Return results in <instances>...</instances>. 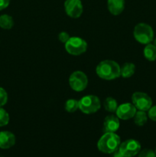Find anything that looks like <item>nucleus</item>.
Segmentation results:
<instances>
[{"instance_id": "obj_4", "label": "nucleus", "mask_w": 156, "mask_h": 157, "mask_svg": "<svg viewBox=\"0 0 156 157\" xmlns=\"http://www.w3.org/2000/svg\"><path fill=\"white\" fill-rule=\"evenodd\" d=\"M100 107V100L96 95H86L79 101V110L85 114L96 113Z\"/></svg>"}, {"instance_id": "obj_23", "label": "nucleus", "mask_w": 156, "mask_h": 157, "mask_svg": "<svg viewBox=\"0 0 156 157\" xmlns=\"http://www.w3.org/2000/svg\"><path fill=\"white\" fill-rule=\"evenodd\" d=\"M148 117L150 120L156 122V105L151 106V108L148 110Z\"/></svg>"}, {"instance_id": "obj_9", "label": "nucleus", "mask_w": 156, "mask_h": 157, "mask_svg": "<svg viewBox=\"0 0 156 157\" xmlns=\"http://www.w3.org/2000/svg\"><path fill=\"white\" fill-rule=\"evenodd\" d=\"M64 9L67 15L70 18H78L82 15L84 8L80 0H66Z\"/></svg>"}, {"instance_id": "obj_28", "label": "nucleus", "mask_w": 156, "mask_h": 157, "mask_svg": "<svg viewBox=\"0 0 156 157\" xmlns=\"http://www.w3.org/2000/svg\"><path fill=\"white\" fill-rule=\"evenodd\" d=\"M154 152H155V154H156V148H155V150H154Z\"/></svg>"}, {"instance_id": "obj_7", "label": "nucleus", "mask_w": 156, "mask_h": 157, "mask_svg": "<svg viewBox=\"0 0 156 157\" xmlns=\"http://www.w3.org/2000/svg\"><path fill=\"white\" fill-rule=\"evenodd\" d=\"M132 103L139 110L148 111L152 106V100L149 95L143 92H135L132 95Z\"/></svg>"}, {"instance_id": "obj_17", "label": "nucleus", "mask_w": 156, "mask_h": 157, "mask_svg": "<svg viewBox=\"0 0 156 157\" xmlns=\"http://www.w3.org/2000/svg\"><path fill=\"white\" fill-rule=\"evenodd\" d=\"M133 118H134V122L136 125L139 126V127H142L147 123L148 117L145 111L138 110V111H136Z\"/></svg>"}, {"instance_id": "obj_14", "label": "nucleus", "mask_w": 156, "mask_h": 157, "mask_svg": "<svg viewBox=\"0 0 156 157\" xmlns=\"http://www.w3.org/2000/svg\"><path fill=\"white\" fill-rule=\"evenodd\" d=\"M136 71V66L130 62L125 63L121 67V76L123 78H129L132 76Z\"/></svg>"}, {"instance_id": "obj_1", "label": "nucleus", "mask_w": 156, "mask_h": 157, "mask_svg": "<svg viewBox=\"0 0 156 157\" xmlns=\"http://www.w3.org/2000/svg\"><path fill=\"white\" fill-rule=\"evenodd\" d=\"M96 72L101 79L112 81L121 76V67L113 60H104L96 66Z\"/></svg>"}, {"instance_id": "obj_21", "label": "nucleus", "mask_w": 156, "mask_h": 157, "mask_svg": "<svg viewBox=\"0 0 156 157\" xmlns=\"http://www.w3.org/2000/svg\"><path fill=\"white\" fill-rule=\"evenodd\" d=\"M138 157H156L155 152L150 149H145L140 150L138 154Z\"/></svg>"}, {"instance_id": "obj_13", "label": "nucleus", "mask_w": 156, "mask_h": 157, "mask_svg": "<svg viewBox=\"0 0 156 157\" xmlns=\"http://www.w3.org/2000/svg\"><path fill=\"white\" fill-rule=\"evenodd\" d=\"M107 8L112 15H120L125 9V0H107Z\"/></svg>"}, {"instance_id": "obj_6", "label": "nucleus", "mask_w": 156, "mask_h": 157, "mask_svg": "<svg viewBox=\"0 0 156 157\" xmlns=\"http://www.w3.org/2000/svg\"><path fill=\"white\" fill-rule=\"evenodd\" d=\"M69 84L72 90L76 92H81L87 87L88 78L84 72L76 71L70 75L69 78Z\"/></svg>"}, {"instance_id": "obj_27", "label": "nucleus", "mask_w": 156, "mask_h": 157, "mask_svg": "<svg viewBox=\"0 0 156 157\" xmlns=\"http://www.w3.org/2000/svg\"><path fill=\"white\" fill-rule=\"evenodd\" d=\"M154 45L156 46V38H155V39H154Z\"/></svg>"}, {"instance_id": "obj_12", "label": "nucleus", "mask_w": 156, "mask_h": 157, "mask_svg": "<svg viewBox=\"0 0 156 157\" xmlns=\"http://www.w3.org/2000/svg\"><path fill=\"white\" fill-rule=\"evenodd\" d=\"M16 138L14 133L10 131L0 132V148L7 150L15 144Z\"/></svg>"}, {"instance_id": "obj_24", "label": "nucleus", "mask_w": 156, "mask_h": 157, "mask_svg": "<svg viewBox=\"0 0 156 157\" xmlns=\"http://www.w3.org/2000/svg\"><path fill=\"white\" fill-rule=\"evenodd\" d=\"M70 35L66 32H62L61 33H59V35H58V39H59V41H61L62 43H64V44L70 39Z\"/></svg>"}, {"instance_id": "obj_18", "label": "nucleus", "mask_w": 156, "mask_h": 157, "mask_svg": "<svg viewBox=\"0 0 156 157\" xmlns=\"http://www.w3.org/2000/svg\"><path fill=\"white\" fill-rule=\"evenodd\" d=\"M103 107L106 111L110 112V113H116L118 107L117 101L112 97H108L106 98L103 102Z\"/></svg>"}, {"instance_id": "obj_26", "label": "nucleus", "mask_w": 156, "mask_h": 157, "mask_svg": "<svg viewBox=\"0 0 156 157\" xmlns=\"http://www.w3.org/2000/svg\"><path fill=\"white\" fill-rule=\"evenodd\" d=\"M113 154V157H124L123 155L120 153V151L119 150V149H118L116 151H115Z\"/></svg>"}, {"instance_id": "obj_10", "label": "nucleus", "mask_w": 156, "mask_h": 157, "mask_svg": "<svg viewBox=\"0 0 156 157\" xmlns=\"http://www.w3.org/2000/svg\"><path fill=\"white\" fill-rule=\"evenodd\" d=\"M137 109L136 108L132 103H124L118 106L116 111V115L119 120L127 121L134 117Z\"/></svg>"}, {"instance_id": "obj_8", "label": "nucleus", "mask_w": 156, "mask_h": 157, "mask_svg": "<svg viewBox=\"0 0 156 157\" xmlns=\"http://www.w3.org/2000/svg\"><path fill=\"white\" fill-rule=\"evenodd\" d=\"M119 150L124 157H133L140 152L141 144L136 140L128 139L121 143Z\"/></svg>"}, {"instance_id": "obj_19", "label": "nucleus", "mask_w": 156, "mask_h": 157, "mask_svg": "<svg viewBox=\"0 0 156 157\" xmlns=\"http://www.w3.org/2000/svg\"><path fill=\"white\" fill-rule=\"evenodd\" d=\"M79 109V101L69 99L65 103V110L69 113H73Z\"/></svg>"}, {"instance_id": "obj_5", "label": "nucleus", "mask_w": 156, "mask_h": 157, "mask_svg": "<svg viewBox=\"0 0 156 157\" xmlns=\"http://www.w3.org/2000/svg\"><path fill=\"white\" fill-rule=\"evenodd\" d=\"M64 44L67 53L74 56L82 55L87 49V41L80 37H70Z\"/></svg>"}, {"instance_id": "obj_11", "label": "nucleus", "mask_w": 156, "mask_h": 157, "mask_svg": "<svg viewBox=\"0 0 156 157\" xmlns=\"http://www.w3.org/2000/svg\"><path fill=\"white\" fill-rule=\"evenodd\" d=\"M120 122L119 119L116 115H109L106 117L103 122V129L105 133H116L119 128Z\"/></svg>"}, {"instance_id": "obj_22", "label": "nucleus", "mask_w": 156, "mask_h": 157, "mask_svg": "<svg viewBox=\"0 0 156 157\" xmlns=\"http://www.w3.org/2000/svg\"><path fill=\"white\" fill-rule=\"evenodd\" d=\"M8 101V94L4 88L0 87V107L6 105Z\"/></svg>"}, {"instance_id": "obj_20", "label": "nucleus", "mask_w": 156, "mask_h": 157, "mask_svg": "<svg viewBox=\"0 0 156 157\" xmlns=\"http://www.w3.org/2000/svg\"><path fill=\"white\" fill-rule=\"evenodd\" d=\"M9 114L5 109L0 107V127H5L9 123Z\"/></svg>"}, {"instance_id": "obj_25", "label": "nucleus", "mask_w": 156, "mask_h": 157, "mask_svg": "<svg viewBox=\"0 0 156 157\" xmlns=\"http://www.w3.org/2000/svg\"><path fill=\"white\" fill-rule=\"evenodd\" d=\"M10 0H0V11L6 9L9 6Z\"/></svg>"}, {"instance_id": "obj_29", "label": "nucleus", "mask_w": 156, "mask_h": 157, "mask_svg": "<svg viewBox=\"0 0 156 157\" xmlns=\"http://www.w3.org/2000/svg\"><path fill=\"white\" fill-rule=\"evenodd\" d=\"M0 157H3V156H0Z\"/></svg>"}, {"instance_id": "obj_16", "label": "nucleus", "mask_w": 156, "mask_h": 157, "mask_svg": "<svg viewBox=\"0 0 156 157\" xmlns=\"http://www.w3.org/2000/svg\"><path fill=\"white\" fill-rule=\"evenodd\" d=\"M14 25V20L11 15L4 14L0 15V28L6 30H9Z\"/></svg>"}, {"instance_id": "obj_15", "label": "nucleus", "mask_w": 156, "mask_h": 157, "mask_svg": "<svg viewBox=\"0 0 156 157\" xmlns=\"http://www.w3.org/2000/svg\"><path fill=\"white\" fill-rule=\"evenodd\" d=\"M144 57L149 61H154L156 60V46L152 44H148L143 50Z\"/></svg>"}, {"instance_id": "obj_2", "label": "nucleus", "mask_w": 156, "mask_h": 157, "mask_svg": "<svg viewBox=\"0 0 156 157\" xmlns=\"http://www.w3.org/2000/svg\"><path fill=\"white\" fill-rule=\"evenodd\" d=\"M121 140L116 133H105L98 140V150L103 153L111 154L119 149Z\"/></svg>"}, {"instance_id": "obj_3", "label": "nucleus", "mask_w": 156, "mask_h": 157, "mask_svg": "<svg viewBox=\"0 0 156 157\" xmlns=\"http://www.w3.org/2000/svg\"><path fill=\"white\" fill-rule=\"evenodd\" d=\"M133 35L135 39L142 44H150L154 39V32L151 26L143 22L135 26Z\"/></svg>"}]
</instances>
